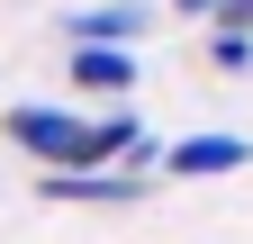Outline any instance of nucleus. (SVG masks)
Returning a JSON list of instances; mask_svg holds the SVG:
<instances>
[{"label": "nucleus", "mask_w": 253, "mask_h": 244, "mask_svg": "<svg viewBox=\"0 0 253 244\" xmlns=\"http://www.w3.org/2000/svg\"><path fill=\"white\" fill-rule=\"evenodd\" d=\"M0 136L18 145L27 163H45V172H118V154L145 136V118L136 109H63V100H18L9 118H0Z\"/></svg>", "instance_id": "nucleus-1"}, {"label": "nucleus", "mask_w": 253, "mask_h": 244, "mask_svg": "<svg viewBox=\"0 0 253 244\" xmlns=\"http://www.w3.org/2000/svg\"><path fill=\"white\" fill-rule=\"evenodd\" d=\"M154 37V0H90L63 9V45H145Z\"/></svg>", "instance_id": "nucleus-2"}, {"label": "nucleus", "mask_w": 253, "mask_h": 244, "mask_svg": "<svg viewBox=\"0 0 253 244\" xmlns=\"http://www.w3.org/2000/svg\"><path fill=\"white\" fill-rule=\"evenodd\" d=\"M63 73H73V90H90V100H126V90H136L145 81V54L136 45H73V54H63Z\"/></svg>", "instance_id": "nucleus-3"}, {"label": "nucleus", "mask_w": 253, "mask_h": 244, "mask_svg": "<svg viewBox=\"0 0 253 244\" xmlns=\"http://www.w3.org/2000/svg\"><path fill=\"white\" fill-rule=\"evenodd\" d=\"M244 163H253V145H244V136H181V145H163V172H181V181L244 172Z\"/></svg>", "instance_id": "nucleus-4"}, {"label": "nucleus", "mask_w": 253, "mask_h": 244, "mask_svg": "<svg viewBox=\"0 0 253 244\" xmlns=\"http://www.w3.org/2000/svg\"><path fill=\"white\" fill-rule=\"evenodd\" d=\"M45 199H82V208H126V199H145V181H126V172H45Z\"/></svg>", "instance_id": "nucleus-5"}, {"label": "nucleus", "mask_w": 253, "mask_h": 244, "mask_svg": "<svg viewBox=\"0 0 253 244\" xmlns=\"http://www.w3.org/2000/svg\"><path fill=\"white\" fill-rule=\"evenodd\" d=\"M208 73H253V37H235V27H208Z\"/></svg>", "instance_id": "nucleus-6"}, {"label": "nucleus", "mask_w": 253, "mask_h": 244, "mask_svg": "<svg viewBox=\"0 0 253 244\" xmlns=\"http://www.w3.org/2000/svg\"><path fill=\"white\" fill-rule=\"evenodd\" d=\"M208 27H235V37H253V0H226V9H217Z\"/></svg>", "instance_id": "nucleus-7"}, {"label": "nucleus", "mask_w": 253, "mask_h": 244, "mask_svg": "<svg viewBox=\"0 0 253 244\" xmlns=\"http://www.w3.org/2000/svg\"><path fill=\"white\" fill-rule=\"evenodd\" d=\"M163 9H181V18H217L226 0H163Z\"/></svg>", "instance_id": "nucleus-8"}]
</instances>
